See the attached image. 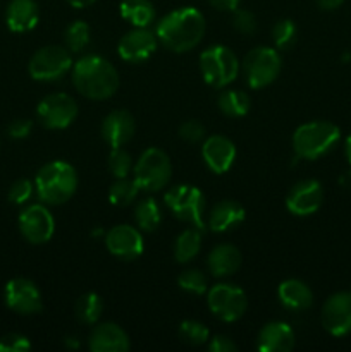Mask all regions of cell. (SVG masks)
I'll return each mask as SVG.
<instances>
[{
  "instance_id": "obj_1",
  "label": "cell",
  "mask_w": 351,
  "mask_h": 352,
  "mask_svg": "<svg viewBox=\"0 0 351 352\" xmlns=\"http://www.w3.org/2000/svg\"><path fill=\"white\" fill-rule=\"evenodd\" d=\"M155 34L167 50L184 54L198 47L202 41L205 34V17L195 7H179L158 21Z\"/></svg>"
},
{
  "instance_id": "obj_2",
  "label": "cell",
  "mask_w": 351,
  "mask_h": 352,
  "mask_svg": "<svg viewBox=\"0 0 351 352\" xmlns=\"http://www.w3.org/2000/svg\"><path fill=\"white\" fill-rule=\"evenodd\" d=\"M72 85L89 100H107L119 88L117 69L98 55H86L72 64Z\"/></svg>"
},
{
  "instance_id": "obj_3",
  "label": "cell",
  "mask_w": 351,
  "mask_h": 352,
  "mask_svg": "<svg viewBox=\"0 0 351 352\" xmlns=\"http://www.w3.org/2000/svg\"><path fill=\"white\" fill-rule=\"evenodd\" d=\"M78 188V174L71 164L62 160L45 164L34 179L38 198L47 205H62L69 201Z\"/></svg>"
},
{
  "instance_id": "obj_4",
  "label": "cell",
  "mask_w": 351,
  "mask_h": 352,
  "mask_svg": "<svg viewBox=\"0 0 351 352\" xmlns=\"http://www.w3.org/2000/svg\"><path fill=\"white\" fill-rule=\"evenodd\" d=\"M341 140L339 127L329 120H312L301 124L292 134V150L296 157L317 160L329 153Z\"/></svg>"
},
{
  "instance_id": "obj_5",
  "label": "cell",
  "mask_w": 351,
  "mask_h": 352,
  "mask_svg": "<svg viewBox=\"0 0 351 352\" xmlns=\"http://www.w3.org/2000/svg\"><path fill=\"white\" fill-rule=\"evenodd\" d=\"M200 71L212 88H226L240 74V60L231 48L213 45L200 55Z\"/></svg>"
},
{
  "instance_id": "obj_6",
  "label": "cell",
  "mask_w": 351,
  "mask_h": 352,
  "mask_svg": "<svg viewBox=\"0 0 351 352\" xmlns=\"http://www.w3.org/2000/svg\"><path fill=\"white\" fill-rule=\"evenodd\" d=\"M172 164L169 155L160 148H148L134 165V181L141 191L157 192L169 184Z\"/></svg>"
},
{
  "instance_id": "obj_7",
  "label": "cell",
  "mask_w": 351,
  "mask_h": 352,
  "mask_svg": "<svg viewBox=\"0 0 351 352\" xmlns=\"http://www.w3.org/2000/svg\"><path fill=\"white\" fill-rule=\"evenodd\" d=\"M167 208L174 213L176 219L189 223L196 229H205L203 212H205V196L196 186L179 184L169 189L164 196Z\"/></svg>"
},
{
  "instance_id": "obj_8",
  "label": "cell",
  "mask_w": 351,
  "mask_h": 352,
  "mask_svg": "<svg viewBox=\"0 0 351 352\" xmlns=\"http://www.w3.org/2000/svg\"><path fill=\"white\" fill-rule=\"evenodd\" d=\"M281 55L270 47L251 48L243 58V71L246 76V81L255 89L272 85L281 74Z\"/></svg>"
},
{
  "instance_id": "obj_9",
  "label": "cell",
  "mask_w": 351,
  "mask_h": 352,
  "mask_svg": "<svg viewBox=\"0 0 351 352\" xmlns=\"http://www.w3.org/2000/svg\"><path fill=\"white\" fill-rule=\"evenodd\" d=\"M72 55L67 47L48 45L34 52L28 64V72L34 81H57L72 69Z\"/></svg>"
},
{
  "instance_id": "obj_10",
  "label": "cell",
  "mask_w": 351,
  "mask_h": 352,
  "mask_svg": "<svg viewBox=\"0 0 351 352\" xmlns=\"http://www.w3.org/2000/svg\"><path fill=\"white\" fill-rule=\"evenodd\" d=\"M206 302L212 315L222 322H236L248 308V299L243 289L233 284L213 285L206 296Z\"/></svg>"
},
{
  "instance_id": "obj_11",
  "label": "cell",
  "mask_w": 351,
  "mask_h": 352,
  "mask_svg": "<svg viewBox=\"0 0 351 352\" xmlns=\"http://www.w3.org/2000/svg\"><path fill=\"white\" fill-rule=\"evenodd\" d=\"M78 103L72 96L65 93H52L47 95L36 107L38 120L47 129H65L78 117Z\"/></svg>"
},
{
  "instance_id": "obj_12",
  "label": "cell",
  "mask_w": 351,
  "mask_h": 352,
  "mask_svg": "<svg viewBox=\"0 0 351 352\" xmlns=\"http://www.w3.org/2000/svg\"><path fill=\"white\" fill-rule=\"evenodd\" d=\"M7 308L17 315H36L43 309L41 292L33 280L24 277L12 278L7 282L3 291Z\"/></svg>"
},
{
  "instance_id": "obj_13",
  "label": "cell",
  "mask_w": 351,
  "mask_h": 352,
  "mask_svg": "<svg viewBox=\"0 0 351 352\" xmlns=\"http://www.w3.org/2000/svg\"><path fill=\"white\" fill-rule=\"evenodd\" d=\"M19 230L31 244H45L55 230V220L47 206L30 205L21 212Z\"/></svg>"
},
{
  "instance_id": "obj_14",
  "label": "cell",
  "mask_w": 351,
  "mask_h": 352,
  "mask_svg": "<svg viewBox=\"0 0 351 352\" xmlns=\"http://www.w3.org/2000/svg\"><path fill=\"white\" fill-rule=\"evenodd\" d=\"M322 325L334 337L351 333V292H336L323 302Z\"/></svg>"
},
{
  "instance_id": "obj_15",
  "label": "cell",
  "mask_w": 351,
  "mask_h": 352,
  "mask_svg": "<svg viewBox=\"0 0 351 352\" xmlns=\"http://www.w3.org/2000/svg\"><path fill=\"white\" fill-rule=\"evenodd\" d=\"M323 203V188L315 179L296 182L288 192L286 206L296 217L313 215Z\"/></svg>"
},
{
  "instance_id": "obj_16",
  "label": "cell",
  "mask_w": 351,
  "mask_h": 352,
  "mask_svg": "<svg viewBox=\"0 0 351 352\" xmlns=\"http://www.w3.org/2000/svg\"><path fill=\"white\" fill-rule=\"evenodd\" d=\"M105 246L110 254L124 261L136 260L145 250L143 236L133 226H116L105 234Z\"/></svg>"
},
{
  "instance_id": "obj_17",
  "label": "cell",
  "mask_w": 351,
  "mask_h": 352,
  "mask_svg": "<svg viewBox=\"0 0 351 352\" xmlns=\"http://www.w3.org/2000/svg\"><path fill=\"white\" fill-rule=\"evenodd\" d=\"M157 45V34L151 33L148 28H134L120 38L117 50H119L123 60L140 64V62L148 60L155 54Z\"/></svg>"
},
{
  "instance_id": "obj_18",
  "label": "cell",
  "mask_w": 351,
  "mask_h": 352,
  "mask_svg": "<svg viewBox=\"0 0 351 352\" xmlns=\"http://www.w3.org/2000/svg\"><path fill=\"white\" fill-rule=\"evenodd\" d=\"M202 157L210 170L215 174H224L236 160V146L229 138L222 134H213L203 141Z\"/></svg>"
},
{
  "instance_id": "obj_19",
  "label": "cell",
  "mask_w": 351,
  "mask_h": 352,
  "mask_svg": "<svg viewBox=\"0 0 351 352\" xmlns=\"http://www.w3.org/2000/svg\"><path fill=\"white\" fill-rule=\"evenodd\" d=\"M134 131H136L134 117L127 110H112L109 116H105L102 126H100V134H102L103 141L112 148H119L129 143L134 136Z\"/></svg>"
},
{
  "instance_id": "obj_20",
  "label": "cell",
  "mask_w": 351,
  "mask_h": 352,
  "mask_svg": "<svg viewBox=\"0 0 351 352\" xmlns=\"http://www.w3.org/2000/svg\"><path fill=\"white\" fill-rule=\"evenodd\" d=\"M88 347L93 352H127L131 347L129 337L112 322L96 325L88 337Z\"/></svg>"
},
{
  "instance_id": "obj_21",
  "label": "cell",
  "mask_w": 351,
  "mask_h": 352,
  "mask_svg": "<svg viewBox=\"0 0 351 352\" xmlns=\"http://www.w3.org/2000/svg\"><path fill=\"white\" fill-rule=\"evenodd\" d=\"M295 344V330L284 322H270L258 332L257 347L262 352H289Z\"/></svg>"
},
{
  "instance_id": "obj_22",
  "label": "cell",
  "mask_w": 351,
  "mask_h": 352,
  "mask_svg": "<svg viewBox=\"0 0 351 352\" xmlns=\"http://www.w3.org/2000/svg\"><path fill=\"white\" fill-rule=\"evenodd\" d=\"M40 19L36 0H10L6 10V23L14 33H28Z\"/></svg>"
},
{
  "instance_id": "obj_23",
  "label": "cell",
  "mask_w": 351,
  "mask_h": 352,
  "mask_svg": "<svg viewBox=\"0 0 351 352\" xmlns=\"http://www.w3.org/2000/svg\"><path fill=\"white\" fill-rule=\"evenodd\" d=\"M241 263H243V256L233 244H219L210 251L206 258V267L210 274L215 277H231L240 270Z\"/></svg>"
},
{
  "instance_id": "obj_24",
  "label": "cell",
  "mask_w": 351,
  "mask_h": 352,
  "mask_svg": "<svg viewBox=\"0 0 351 352\" xmlns=\"http://www.w3.org/2000/svg\"><path fill=\"white\" fill-rule=\"evenodd\" d=\"M246 212L241 206V203L234 199H224L217 203L209 215V229L213 232H227L234 227L241 226L244 222Z\"/></svg>"
},
{
  "instance_id": "obj_25",
  "label": "cell",
  "mask_w": 351,
  "mask_h": 352,
  "mask_svg": "<svg viewBox=\"0 0 351 352\" xmlns=\"http://www.w3.org/2000/svg\"><path fill=\"white\" fill-rule=\"evenodd\" d=\"M277 296L282 306L292 309V311H305L313 305L312 289L299 278H288V280L281 282Z\"/></svg>"
},
{
  "instance_id": "obj_26",
  "label": "cell",
  "mask_w": 351,
  "mask_h": 352,
  "mask_svg": "<svg viewBox=\"0 0 351 352\" xmlns=\"http://www.w3.org/2000/svg\"><path fill=\"white\" fill-rule=\"evenodd\" d=\"M120 16L134 28H148L155 21V7L150 0H123Z\"/></svg>"
},
{
  "instance_id": "obj_27",
  "label": "cell",
  "mask_w": 351,
  "mask_h": 352,
  "mask_svg": "<svg viewBox=\"0 0 351 352\" xmlns=\"http://www.w3.org/2000/svg\"><path fill=\"white\" fill-rule=\"evenodd\" d=\"M200 250H202V230L196 229V227L182 230L178 239H176V261L181 265L189 263L191 260H195Z\"/></svg>"
},
{
  "instance_id": "obj_28",
  "label": "cell",
  "mask_w": 351,
  "mask_h": 352,
  "mask_svg": "<svg viewBox=\"0 0 351 352\" xmlns=\"http://www.w3.org/2000/svg\"><path fill=\"white\" fill-rule=\"evenodd\" d=\"M220 112L227 117H243L250 112V96L241 89H224L217 98Z\"/></svg>"
},
{
  "instance_id": "obj_29",
  "label": "cell",
  "mask_w": 351,
  "mask_h": 352,
  "mask_svg": "<svg viewBox=\"0 0 351 352\" xmlns=\"http://www.w3.org/2000/svg\"><path fill=\"white\" fill-rule=\"evenodd\" d=\"M134 220H136L138 229L145 230V232L157 230L162 222V213L158 203L153 198H145L138 201L136 208H134Z\"/></svg>"
},
{
  "instance_id": "obj_30",
  "label": "cell",
  "mask_w": 351,
  "mask_h": 352,
  "mask_svg": "<svg viewBox=\"0 0 351 352\" xmlns=\"http://www.w3.org/2000/svg\"><path fill=\"white\" fill-rule=\"evenodd\" d=\"M76 318L85 325H95L100 320L103 313V301L98 294L95 292H88L83 294L81 298L76 301Z\"/></svg>"
},
{
  "instance_id": "obj_31",
  "label": "cell",
  "mask_w": 351,
  "mask_h": 352,
  "mask_svg": "<svg viewBox=\"0 0 351 352\" xmlns=\"http://www.w3.org/2000/svg\"><path fill=\"white\" fill-rule=\"evenodd\" d=\"M140 186L136 184V181H131V179L123 177L117 179L109 189V199L114 206H129L134 199L138 198V192H140Z\"/></svg>"
},
{
  "instance_id": "obj_32",
  "label": "cell",
  "mask_w": 351,
  "mask_h": 352,
  "mask_svg": "<svg viewBox=\"0 0 351 352\" xmlns=\"http://www.w3.org/2000/svg\"><path fill=\"white\" fill-rule=\"evenodd\" d=\"M64 40L65 47L69 48L71 54H78V52L85 50L89 43V26L85 21H74L65 30Z\"/></svg>"
},
{
  "instance_id": "obj_33",
  "label": "cell",
  "mask_w": 351,
  "mask_h": 352,
  "mask_svg": "<svg viewBox=\"0 0 351 352\" xmlns=\"http://www.w3.org/2000/svg\"><path fill=\"white\" fill-rule=\"evenodd\" d=\"M179 339L188 346H202L210 339V332L198 320H184L179 327Z\"/></svg>"
},
{
  "instance_id": "obj_34",
  "label": "cell",
  "mask_w": 351,
  "mask_h": 352,
  "mask_svg": "<svg viewBox=\"0 0 351 352\" xmlns=\"http://www.w3.org/2000/svg\"><path fill=\"white\" fill-rule=\"evenodd\" d=\"M296 34H298V28L291 19L277 21L272 28V38L275 41V47L281 50H288L295 45Z\"/></svg>"
},
{
  "instance_id": "obj_35",
  "label": "cell",
  "mask_w": 351,
  "mask_h": 352,
  "mask_svg": "<svg viewBox=\"0 0 351 352\" xmlns=\"http://www.w3.org/2000/svg\"><path fill=\"white\" fill-rule=\"evenodd\" d=\"M178 284L182 291L191 292V294H203L206 291V277L203 272L196 270V268H189L179 274Z\"/></svg>"
},
{
  "instance_id": "obj_36",
  "label": "cell",
  "mask_w": 351,
  "mask_h": 352,
  "mask_svg": "<svg viewBox=\"0 0 351 352\" xmlns=\"http://www.w3.org/2000/svg\"><path fill=\"white\" fill-rule=\"evenodd\" d=\"M109 168L117 179L127 177L133 168V158L123 146L112 148L109 155Z\"/></svg>"
},
{
  "instance_id": "obj_37",
  "label": "cell",
  "mask_w": 351,
  "mask_h": 352,
  "mask_svg": "<svg viewBox=\"0 0 351 352\" xmlns=\"http://www.w3.org/2000/svg\"><path fill=\"white\" fill-rule=\"evenodd\" d=\"M233 26L234 30L240 31L241 34H253L257 31V17L251 10L246 9H240L237 7L234 10V16H233Z\"/></svg>"
},
{
  "instance_id": "obj_38",
  "label": "cell",
  "mask_w": 351,
  "mask_h": 352,
  "mask_svg": "<svg viewBox=\"0 0 351 352\" xmlns=\"http://www.w3.org/2000/svg\"><path fill=\"white\" fill-rule=\"evenodd\" d=\"M34 184L28 179H19V181L14 182L9 189V201L14 205H24L28 199L33 195Z\"/></svg>"
},
{
  "instance_id": "obj_39",
  "label": "cell",
  "mask_w": 351,
  "mask_h": 352,
  "mask_svg": "<svg viewBox=\"0 0 351 352\" xmlns=\"http://www.w3.org/2000/svg\"><path fill=\"white\" fill-rule=\"evenodd\" d=\"M30 349V339L21 333H7L0 339V352H28Z\"/></svg>"
},
{
  "instance_id": "obj_40",
  "label": "cell",
  "mask_w": 351,
  "mask_h": 352,
  "mask_svg": "<svg viewBox=\"0 0 351 352\" xmlns=\"http://www.w3.org/2000/svg\"><path fill=\"white\" fill-rule=\"evenodd\" d=\"M205 126H203L200 120H186V122L181 124V127H179V136L182 138L184 141H188V143H200V141L205 138Z\"/></svg>"
},
{
  "instance_id": "obj_41",
  "label": "cell",
  "mask_w": 351,
  "mask_h": 352,
  "mask_svg": "<svg viewBox=\"0 0 351 352\" xmlns=\"http://www.w3.org/2000/svg\"><path fill=\"white\" fill-rule=\"evenodd\" d=\"M31 129H33V122L30 119H16L7 126V134L14 140H24L30 136Z\"/></svg>"
},
{
  "instance_id": "obj_42",
  "label": "cell",
  "mask_w": 351,
  "mask_h": 352,
  "mask_svg": "<svg viewBox=\"0 0 351 352\" xmlns=\"http://www.w3.org/2000/svg\"><path fill=\"white\" fill-rule=\"evenodd\" d=\"M209 349L212 352H236L237 346L226 336H215L209 344Z\"/></svg>"
},
{
  "instance_id": "obj_43",
  "label": "cell",
  "mask_w": 351,
  "mask_h": 352,
  "mask_svg": "<svg viewBox=\"0 0 351 352\" xmlns=\"http://www.w3.org/2000/svg\"><path fill=\"white\" fill-rule=\"evenodd\" d=\"M209 2L210 6L222 10V12H234L240 7L241 0H209Z\"/></svg>"
},
{
  "instance_id": "obj_44",
  "label": "cell",
  "mask_w": 351,
  "mask_h": 352,
  "mask_svg": "<svg viewBox=\"0 0 351 352\" xmlns=\"http://www.w3.org/2000/svg\"><path fill=\"white\" fill-rule=\"evenodd\" d=\"M343 3H344V0H317V6H319V9L326 10V12L339 9Z\"/></svg>"
},
{
  "instance_id": "obj_45",
  "label": "cell",
  "mask_w": 351,
  "mask_h": 352,
  "mask_svg": "<svg viewBox=\"0 0 351 352\" xmlns=\"http://www.w3.org/2000/svg\"><path fill=\"white\" fill-rule=\"evenodd\" d=\"M65 2H67L69 6H72V7H78V9H83V7L92 6V3L96 2V0H65Z\"/></svg>"
},
{
  "instance_id": "obj_46",
  "label": "cell",
  "mask_w": 351,
  "mask_h": 352,
  "mask_svg": "<svg viewBox=\"0 0 351 352\" xmlns=\"http://www.w3.org/2000/svg\"><path fill=\"white\" fill-rule=\"evenodd\" d=\"M344 153H346L348 162H350L351 165V134L346 138V143H344Z\"/></svg>"
},
{
  "instance_id": "obj_47",
  "label": "cell",
  "mask_w": 351,
  "mask_h": 352,
  "mask_svg": "<svg viewBox=\"0 0 351 352\" xmlns=\"http://www.w3.org/2000/svg\"><path fill=\"white\" fill-rule=\"evenodd\" d=\"M339 182L344 188H351V172H346V174L339 179Z\"/></svg>"
}]
</instances>
